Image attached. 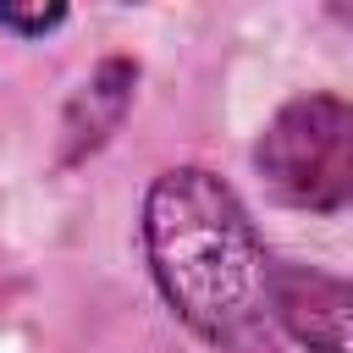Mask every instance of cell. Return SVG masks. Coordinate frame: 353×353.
<instances>
[{
	"mask_svg": "<svg viewBox=\"0 0 353 353\" xmlns=\"http://www.w3.org/2000/svg\"><path fill=\"white\" fill-rule=\"evenodd\" d=\"M143 254L165 303L204 342H237L270 314L265 243L237 193L204 165H176L149 188Z\"/></svg>",
	"mask_w": 353,
	"mask_h": 353,
	"instance_id": "6da1fadb",
	"label": "cell"
},
{
	"mask_svg": "<svg viewBox=\"0 0 353 353\" xmlns=\"http://www.w3.org/2000/svg\"><path fill=\"white\" fill-rule=\"evenodd\" d=\"M254 165L265 188L292 210H314V215L353 210V99L342 94L287 99L265 121L254 143Z\"/></svg>",
	"mask_w": 353,
	"mask_h": 353,
	"instance_id": "7a4b0ae2",
	"label": "cell"
},
{
	"mask_svg": "<svg viewBox=\"0 0 353 353\" xmlns=\"http://www.w3.org/2000/svg\"><path fill=\"white\" fill-rule=\"evenodd\" d=\"M270 314L309 353H353V281L314 265H270Z\"/></svg>",
	"mask_w": 353,
	"mask_h": 353,
	"instance_id": "3957f363",
	"label": "cell"
},
{
	"mask_svg": "<svg viewBox=\"0 0 353 353\" xmlns=\"http://www.w3.org/2000/svg\"><path fill=\"white\" fill-rule=\"evenodd\" d=\"M132 83H138V66L132 61H121V55H110V61H99L88 77H83V88L72 94V105H66V165H77L83 154H94L110 132H116V121L127 116V105H132Z\"/></svg>",
	"mask_w": 353,
	"mask_h": 353,
	"instance_id": "277c9868",
	"label": "cell"
},
{
	"mask_svg": "<svg viewBox=\"0 0 353 353\" xmlns=\"http://www.w3.org/2000/svg\"><path fill=\"white\" fill-rule=\"evenodd\" d=\"M66 22V6H44V11H22V6H0V28H11V33H50V28H61Z\"/></svg>",
	"mask_w": 353,
	"mask_h": 353,
	"instance_id": "5b68a950",
	"label": "cell"
}]
</instances>
